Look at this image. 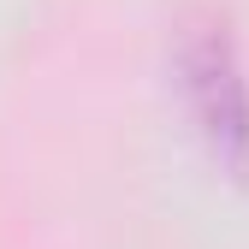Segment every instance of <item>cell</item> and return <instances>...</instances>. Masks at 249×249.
Instances as JSON below:
<instances>
[{"label": "cell", "instance_id": "6da1fadb", "mask_svg": "<svg viewBox=\"0 0 249 249\" xmlns=\"http://www.w3.org/2000/svg\"><path fill=\"white\" fill-rule=\"evenodd\" d=\"M172 83L213 166L249 184V77L226 12L196 6L172 24Z\"/></svg>", "mask_w": 249, "mask_h": 249}]
</instances>
